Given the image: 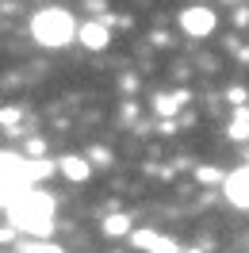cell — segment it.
Instances as JSON below:
<instances>
[{"instance_id":"5b68a950","label":"cell","mask_w":249,"mask_h":253,"mask_svg":"<svg viewBox=\"0 0 249 253\" xmlns=\"http://www.w3.org/2000/svg\"><path fill=\"white\" fill-rule=\"evenodd\" d=\"M222 196H226L230 207L249 211V165H242V169H234V173L222 176Z\"/></svg>"},{"instance_id":"8fae6325","label":"cell","mask_w":249,"mask_h":253,"mask_svg":"<svg viewBox=\"0 0 249 253\" xmlns=\"http://www.w3.org/2000/svg\"><path fill=\"white\" fill-rule=\"evenodd\" d=\"M104 234H111V238L130 234V219H126V215H111V219L104 222Z\"/></svg>"},{"instance_id":"8992f818","label":"cell","mask_w":249,"mask_h":253,"mask_svg":"<svg viewBox=\"0 0 249 253\" xmlns=\"http://www.w3.org/2000/svg\"><path fill=\"white\" fill-rule=\"evenodd\" d=\"M130 242H134L138 250H146V253H180V246H176L172 238H161L157 230H134Z\"/></svg>"},{"instance_id":"7a4b0ae2","label":"cell","mask_w":249,"mask_h":253,"mask_svg":"<svg viewBox=\"0 0 249 253\" xmlns=\"http://www.w3.org/2000/svg\"><path fill=\"white\" fill-rule=\"evenodd\" d=\"M31 39L39 46L62 50L77 39V23H73V16H69L65 8H54V4H50V8H39L31 16Z\"/></svg>"},{"instance_id":"52a82bcc","label":"cell","mask_w":249,"mask_h":253,"mask_svg":"<svg viewBox=\"0 0 249 253\" xmlns=\"http://www.w3.org/2000/svg\"><path fill=\"white\" fill-rule=\"evenodd\" d=\"M77 39H81V46H88V50H104L108 46V19L104 23H81L77 27Z\"/></svg>"},{"instance_id":"5bb4252c","label":"cell","mask_w":249,"mask_h":253,"mask_svg":"<svg viewBox=\"0 0 249 253\" xmlns=\"http://www.w3.org/2000/svg\"><path fill=\"white\" fill-rule=\"evenodd\" d=\"M196 176L200 180H222V173H215V169H196Z\"/></svg>"},{"instance_id":"ba28073f","label":"cell","mask_w":249,"mask_h":253,"mask_svg":"<svg viewBox=\"0 0 249 253\" xmlns=\"http://www.w3.org/2000/svg\"><path fill=\"white\" fill-rule=\"evenodd\" d=\"M58 173H62L65 180L81 184V180H88V176H92V165H88V158H77V154H69V158L58 161Z\"/></svg>"},{"instance_id":"277c9868","label":"cell","mask_w":249,"mask_h":253,"mask_svg":"<svg viewBox=\"0 0 249 253\" xmlns=\"http://www.w3.org/2000/svg\"><path fill=\"white\" fill-rule=\"evenodd\" d=\"M218 27V16L211 12V8H184L180 12V31L184 35H192V39H207V35Z\"/></svg>"},{"instance_id":"30bf717a","label":"cell","mask_w":249,"mask_h":253,"mask_svg":"<svg viewBox=\"0 0 249 253\" xmlns=\"http://www.w3.org/2000/svg\"><path fill=\"white\" fill-rule=\"evenodd\" d=\"M230 138H238V142H246L249 138V108L246 104H238L230 115Z\"/></svg>"},{"instance_id":"9c48e42d","label":"cell","mask_w":249,"mask_h":253,"mask_svg":"<svg viewBox=\"0 0 249 253\" xmlns=\"http://www.w3.org/2000/svg\"><path fill=\"white\" fill-rule=\"evenodd\" d=\"M184 100H188L184 92H161V96H154V111L161 115V119H172L176 111L184 108Z\"/></svg>"},{"instance_id":"6da1fadb","label":"cell","mask_w":249,"mask_h":253,"mask_svg":"<svg viewBox=\"0 0 249 253\" xmlns=\"http://www.w3.org/2000/svg\"><path fill=\"white\" fill-rule=\"evenodd\" d=\"M4 211H8V219H12L16 230L35 234V238H46L50 230H54V211H58V204H54L50 192H42L39 184H31L27 192H19Z\"/></svg>"},{"instance_id":"7c38bea8","label":"cell","mask_w":249,"mask_h":253,"mask_svg":"<svg viewBox=\"0 0 249 253\" xmlns=\"http://www.w3.org/2000/svg\"><path fill=\"white\" fill-rule=\"evenodd\" d=\"M23 253H65V250L54 242H31V246H23Z\"/></svg>"},{"instance_id":"3957f363","label":"cell","mask_w":249,"mask_h":253,"mask_svg":"<svg viewBox=\"0 0 249 253\" xmlns=\"http://www.w3.org/2000/svg\"><path fill=\"white\" fill-rule=\"evenodd\" d=\"M31 188V176H27V158L19 154H0V207H8L19 192Z\"/></svg>"},{"instance_id":"9a60e30c","label":"cell","mask_w":249,"mask_h":253,"mask_svg":"<svg viewBox=\"0 0 249 253\" xmlns=\"http://www.w3.org/2000/svg\"><path fill=\"white\" fill-rule=\"evenodd\" d=\"M184 253H203V250H184Z\"/></svg>"},{"instance_id":"4fadbf2b","label":"cell","mask_w":249,"mask_h":253,"mask_svg":"<svg viewBox=\"0 0 249 253\" xmlns=\"http://www.w3.org/2000/svg\"><path fill=\"white\" fill-rule=\"evenodd\" d=\"M23 119V108H4L0 111V126H16Z\"/></svg>"}]
</instances>
